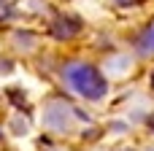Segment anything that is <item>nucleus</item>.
Listing matches in <instances>:
<instances>
[{
    "label": "nucleus",
    "instance_id": "3",
    "mask_svg": "<svg viewBox=\"0 0 154 151\" xmlns=\"http://www.w3.org/2000/svg\"><path fill=\"white\" fill-rule=\"evenodd\" d=\"M79 30H81V24H79L76 19H68V16H60V19L54 22V27H51V32H54L57 38H73Z\"/></svg>",
    "mask_w": 154,
    "mask_h": 151
},
{
    "label": "nucleus",
    "instance_id": "1",
    "mask_svg": "<svg viewBox=\"0 0 154 151\" xmlns=\"http://www.w3.org/2000/svg\"><path fill=\"white\" fill-rule=\"evenodd\" d=\"M62 76H65V81H68L81 97H87V100H100V97L108 92V84H106V78L100 76V70L92 68V65H87V62H70V65H65Z\"/></svg>",
    "mask_w": 154,
    "mask_h": 151
},
{
    "label": "nucleus",
    "instance_id": "4",
    "mask_svg": "<svg viewBox=\"0 0 154 151\" xmlns=\"http://www.w3.org/2000/svg\"><path fill=\"white\" fill-rule=\"evenodd\" d=\"M138 49L143 51V54H154V24L141 35V43H138Z\"/></svg>",
    "mask_w": 154,
    "mask_h": 151
},
{
    "label": "nucleus",
    "instance_id": "6",
    "mask_svg": "<svg viewBox=\"0 0 154 151\" xmlns=\"http://www.w3.org/2000/svg\"><path fill=\"white\" fill-rule=\"evenodd\" d=\"M152 89H154V73H152Z\"/></svg>",
    "mask_w": 154,
    "mask_h": 151
},
{
    "label": "nucleus",
    "instance_id": "2",
    "mask_svg": "<svg viewBox=\"0 0 154 151\" xmlns=\"http://www.w3.org/2000/svg\"><path fill=\"white\" fill-rule=\"evenodd\" d=\"M43 122L51 127V130H68L70 127V108L65 105V103H51L49 108H46V113H43Z\"/></svg>",
    "mask_w": 154,
    "mask_h": 151
},
{
    "label": "nucleus",
    "instance_id": "5",
    "mask_svg": "<svg viewBox=\"0 0 154 151\" xmlns=\"http://www.w3.org/2000/svg\"><path fill=\"white\" fill-rule=\"evenodd\" d=\"M119 5H130V3H135V0H116Z\"/></svg>",
    "mask_w": 154,
    "mask_h": 151
}]
</instances>
